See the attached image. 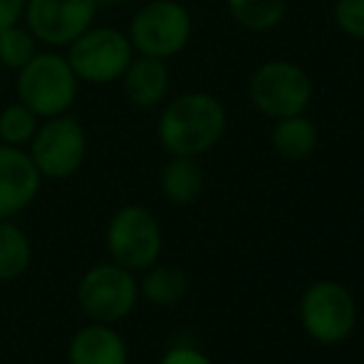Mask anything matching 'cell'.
I'll return each instance as SVG.
<instances>
[{"instance_id":"cell-1","label":"cell","mask_w":364,"mask_h":364,"mask_svg":"<svg viewBox=\"0 0 364 364\" xmlns=\"http://www.w3.org/2000/svg\"><path fill=\"white\" fill-rule=\"evenodd\" d=\"M225 134V107L213 95L188 92L164 107L156 136L171 156H201Z\"/></svg>"},{"instance_id":"cell-2","label":"cell","mask_w":364,"mask_h":364,"mask_svg":"<svg viewBox=\"0 0 364 364\" xmlns=\"http://www.w3.org/2000/svg\"><path fill=\"white\" fill-rule=\"evenodd\" d=\"M77 75L68 58L58 53H38L18 70V102L40 119L65 114L77 97Z\"/></svg>"},{"instance_id":"cell-3","label":"cell","mask_w":364,"mask_h":364,"mask_svg":"<svg viewBox=\"0 0 364 364\" xmlns=\"http://www.w3.org/2000/svg\"><path fill=\"white\" fill-rule=\"evenodd\" d=\"M161 245V225L144 206H136V203L122 206L107 223V250L112 263L132 273H141L159 263Z\"/></svg>"},{"instance_id":"cell-4","label":"cell","mask_w":364,"mask_h":364,"mask_svg":"<svg viewBox=\"0 0 364 364\" xmlns=\"http://www.w3.org/2000/svg\"><path fill=\"white\" fill-rule=\"evenodd\" d=\"M250 105L270 119L305 114L312 102V80L300 65L270 60L253 73L248 82Z\"/></svg>"},{"instance_id":"cell-5","label":"cell","mask_w":364,"mask_h":364,"mask_svg":"<svg viewBox=\"0 0 364 364\" xmlns=\"http://www.w3.org/2000/svg\"><path fill=\"white\" fill-rule=\"evenodd\" d=\"M127 38L134 53L168 60L191 40V15L176 0H151L134 13Z\"/></svg>"},{"instance_id":"cell-6","label":"cell","mask_w":364,"mask_h":364,"mask_svg":"<svg viewBox=\"0 0 364 364\" xmlns=\"http://www.w3.org/2000/svg\"><path fill=\"white\" fill-rule=\"evenodd\" d=\"M139 300L134 273L117 263L92 265L77 285V302L92 322H114L132 315Z\"/></svg>"},{"instance_id":"cell-7","label":"cell","mask_w":364,"mask_h":364,"mask_svg":"<svg viewBox=\"0 0 364 364\" xmlns=\"http://www.w3.org/2000/svg\"><path fill=\"white\" fill-rule=\"evenodd\" d=\"M68 63L77 80L90 85H107L122 80L134 58L129 38L117 28H87L68 45Z\"/></svg>"},{"instance_id":"cell-8","label":"cell","mask_w":364,"mask_h":364,"mask_svg":"<svg viewBox=\"0 0 364 364\" xmlns=\"http://www.w3.org/2000/svg\"><path fill=\"white\" fill-rule=\"evenodd\" d=\"M300 320L305 332L320 345H340L357 325L352 292L337 280H317L300 297Z\"/></svg>"},{"instance_id":"cell-9","label":"cell","mask_w":364,"mask_h":364,"mask_svg":"<svg viewBox=\"0 0 364 364\" xmlns=\"http://www.w3.org/2000/svg\"><path fill=\"white\" fill-rule=\"evenodd\" d=\"M28 154L43 178H70L87 154V136L80 119L68 114L45 119L35 129Z\"/></svg>"},{"instance_id":"cell-10","label":"cell","mask_w":364,"mask_h":364,"mask_svg":"<svg viewBox=\"0 0 364 364\" xmlns=\"http://www.w3.org/2000/svg\"><path fill=\"white\" fill-rule=\"evenodd\" d=\"M28 30L50 48H68L97 15L95 0H25Z\"/></svg>"},{"instance_id":"cell-11","label":"cell","mask_w":364,"mask_h":364,"mask_svg":"<svg viewBox=\"0 0 364 364\" xmlns=\"http://www.w3.org/2000/svg\"><path fill=\"white\" fill-rule=\"evenodd\" d=\"M43 186V176L23 146L0 141V220L23 213Z\"/></svg>"},{"instance_id":"cell-12","label":"cell","mask_w":364,"mask_h":364,"mask_svg":"<svg viewBox=\"0 0 364 364\" xmlns=\"http://www.w3.org/2000/svg\"><path fill=\"white\" fill-rule=\"evenodd\" d=\"M70 364H129L127 340L107 322H90L77 330L68 347Z\"/></svg>"},{"instance_id":"cell-13","label":"cell","mask_w":364,"mask_h":364,"mask_svg":"<svg viewBox=\"0 0 364 364\" xmlns=\"http://www.w3.org/2000/svg\"><path fill=\"white\" fill-rule=\"evenodd\" d=\"M122 82H124V95L132 105L151 109L161 105L168 92V68L164 60L139 55V58H132L129 68L122 75Z\"/></svg>"},{"instance_id":"cell-14","label":"cell","mask_w":364,"mask_h":364,"mask_svg":"<svg viewBox=\"0 0 364 364\" xmlns=\"http://www.w3.org/2000/svg\"><path fill=\"white\" fill-rule=\"evenodd\" d=\"M159 186L168 203L173 206H191L198 201L206 186V176H203L201 164L193 156H171L166 166L161 168L159 176Z\"/></svg>"},{"instance_id":"cell-15","label":"cell","mask_w":364,"mask_h":364,"mask_svg":"<svg viewBox=\"0 0 364 364\" xmlns=\"http://www.w3.org/2000/svg\"><path fill=\"white\" fill-rule=\"evenodd\" d=\"M270 144L285 161H302L317 149V127L305 114L275 119L270 129Z\"/></svg>"},{"instance_id":"cell-16","label":"cell","mask_w":364,"mask_h":364,"mask_svg":"<svg viewBox=\"0 0 364 364\" xmlns=\"http://www.w3.org/2000/svg\"><path fill=\"white\" fill-rule=\"evenodd\" d=\"M188 290V278L176 265H159L144 270V278L139 283V295H144L146 302L156 307L176 305Z\"/></svg>"},{"instance_id":"cell-17","label":"cell","mask_w":364,"mask_h":364,"mask_svg":"<svg viewBox=\"0 0 364 364\" xmlns=\"http://www.w3.org/2000/svg\"><path fill=\"white\" fill-rule=\"evenodd\" d=\"M33 260V245L25 230L10 218L0 220V280H18Z\"/></svg>"},{"instance_id":"cell-18","label":"cell","mask_w":364,"mask_h":364,"mask_svg":"<svg viewBox=\"0 0 364 364\" xmlns=\"http://www.w3.org/2000/svg\"><path fill=\"white\" fill-rule=\"evenodd\" d=\"M228 13L240 28L255 30H273L288 15V0H225Z\"/></svg>"},{"instance_id":"cell-19","label":"cell","mask_w":364,"mask_h":364,"mask_svg":"<svg viewBox=\"0 0 364 364\" xmlns=\"http://www.w3.org/2000/svg\"><path fill=\"white\" fill-rule=\"evenodd\" d=\"M38 38L28 28L10 25L0 33V65L8 70H20L38 55Z\"/></svg>"},{"instance_id":"cell-20","label":"cell","mask_w":364,"mask_h":364,"mask_svg":"<svg viewBox=\"0 0 364 364\" xmlns=\"http://www.w3.org/2000/svg\"><path fill=\"white\" fill-rule=\"evenodd\" d=\"M40 117L35 112H30L23 102L5 107L0 112V141L10 146H25L30 144L35 129H38Z\"/></svg>"},{"instance_id":"cell-21","label":"cell","mask_w":364,"mask_h":364,"mask_svg":"<svg viewBox=\"0 0 364 364\" xmlns=\"http://www.w3.org/2000/svg\"><path fill=\"white\" fill-rule=\"evenodd\" d=\"M335 23L347 38L364 40V0H337Z\"/></svg>"},{"instance_id":"cell-22","label":"cell","mask_w":364,"mask_h":364,"mask_svg":"<svg viewBox=\"0 0 364 364\" xmlns=\"http://www.w3.org/2000/svg\"><path fill=\"white\" fill-rule=\"evenodd\" d=\"M159 364H213V362L208 360L201 350H196V347L181 345V347H171V350L159 360Z\"/></svg>"},{"instance_id":"cell-23","label":"cell","mask_w":364,"mask_h":364,"mask_svg":"<svg viewBox=\"0 0 364 364\" xmlns=\"http://www.w3.org/2000/svg\"><path fill=\"white\" fill-rule=\"evenodd\" d=\"M25 13V0H0V33L10 25H18Z\"/></svg>"},{"instance_id":"cell-24","label":"cell","mask_w":364,"mask_h":364,"mask_svg":"<svg viewBox=\"0 0 364 364\" xmlns=\"http://www.w3.org/2000/svg\"><path fill=\"white\" fill-rule=\"evenodd\" d=\"M97 8H112V5H122V3H129V0H95Z\"/></svg>"}]
</instances>
